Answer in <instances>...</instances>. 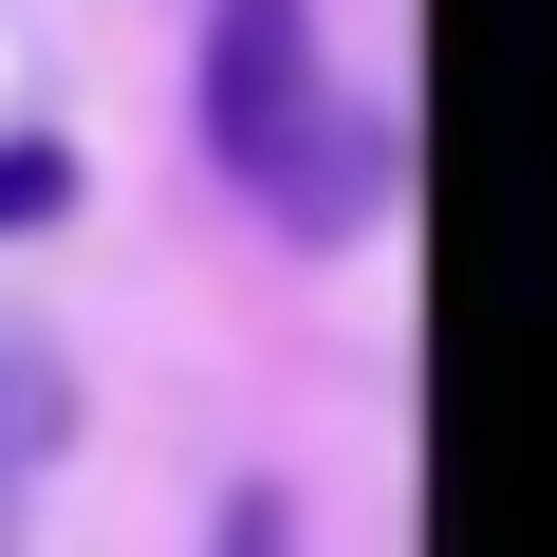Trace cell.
I'll return each instance as SVG.
<instances>
[{
    "mask_svg": "<svg viewBox=\"0 0 557 557\" xmlns=\"http://www.w3.org/2000/svg\"><path fill=\"white\" fill-rule=\"evenodd\" d=\"M205 168L298 242H372L391 186H409V131L372 94H335V38H317V0H205Z\"/></svg>",
    "mask_w": 557,
    "mask_h": 557,
    "instance_id": "1",
    "label": "cell"
},
{
    "mask_svg": "<svg viewBox=\"0 0 557 557\" xmlns=\"http://www.w3.org/2000/svg\"><path fill=\"white\" fill-rule=\"evenodd\" d=\"M57 446H75V372H57V335H0V465L38 483Z\"/></svg>",
    "mask_w": 557,
    "mask_h": 557,
    "instance_id": "2",
    "label": "cell"
},
{
    "mask_svg": "<svg viewBox=\"0 0 557 557\" xmlns=\"http://www.w3.org/2000/svg\"><path fill=\"white\" fill-rule=\"evenodd\" d=\"M75 205H94V168H75L57 131H0V242H57Z\"/></svg>",
    "mask_w": 557,
    "mask_h": 557,
    "instance_id": "3",
    "label": "cell"
},
{
    "mask_svg": "<svg viewBox=\"0 0 557 557\" xmlns=\"http://www.w3.org/2000/svg\"><path fill=\"white\" fill-rule=\"evenodd\" d=\"M205 557H298V502H278V483H223V520H205Z\"/></svg>",
    "mask_w": 557,
    "mask_h": 557,
    "instance_id": "4",
    "label": "cell"
},
{
    "mask_svg": "<svg viewBox=\"0 0 557 557\" xmlns=\"http://www.w3.org/2000/svg\"><path fill=\"white\" fill-rule=\"evenodd\" d=\"M0 557H20V465H0Z\"/></svg>",
    "mask_w": 557,
    "mask_h": 557,
    "instance_id": "5",
    "label": "cell"
}]
</instances>
